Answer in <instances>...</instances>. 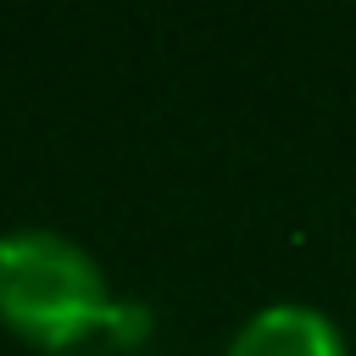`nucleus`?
I'll return each instance as SVG.
<instances>
[{
    "instance_id": "1",
    "label": "nucleus",
    "mask_w": 356,
    "mask_h": 356,
    "mask_svg": "<svg viewBox=\"0 0 356 356\" xmlns=\"http://www.w3.org/2000/svg\"><path fill=\"white\" fill-rule=\"evenodd\" d=\"M0 317L61 356L111 317V289L78 239L56 228H11L0 234Z\"/></svg>"
},
{
    "instance_id": "2",
    "label": "nucleus",
    "mask_w": 356,
    "mask_h": 356,
    "mask_svg": "<svg viewBox=\"0 0 356 356\" xmlns=\"http://www.w3.org/2000/svg\"><path fill=\"white\" fill-rule=\"evenodd\" d=\"M222 356H350L339 323L312 300H267L256 306Z\"/></svg>"
}]
</instances>
